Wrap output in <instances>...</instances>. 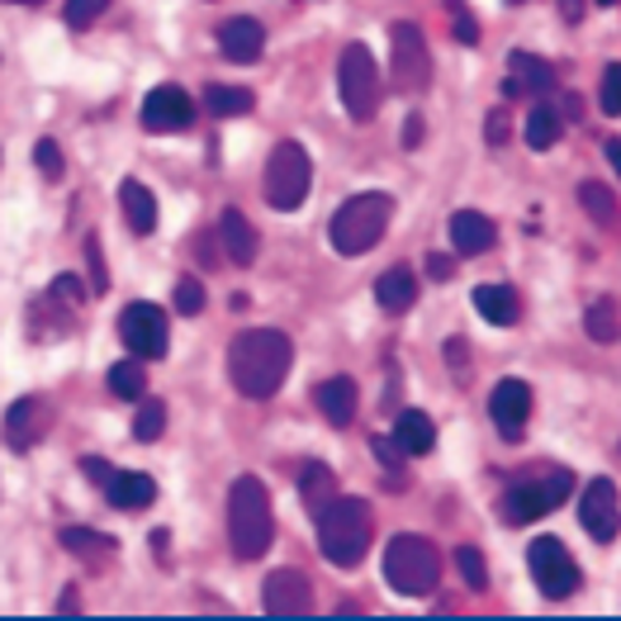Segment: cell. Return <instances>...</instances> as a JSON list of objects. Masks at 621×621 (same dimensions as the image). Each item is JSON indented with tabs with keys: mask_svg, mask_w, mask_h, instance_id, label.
Masks as SVG:
<instances>
[{
	"mask_svg": "<svg viewBox=\"0 0 621 621\" xmlns=\"http://www.w3.org/2000/svg\"><path fill=\"white\" fill-rule=\"evenodd\" d=\"M251 105H257V95L243 90V86H210L204 90V109L218 119H233V115H251Z\"/></svg>",
	"mask_w": 621,
	"mask_h": 621,
	"instance_id": "cell-29",
	"label": "cell"
},
{
	"mask_svg": "<svg viewBox=\"0 0 621 621\" xmlns=\"http://www.w3.org/2000/svg\"><path fill=\"white\" fill-rule=\"evenodd\" d=\"M569 489H575V474H569L565 465L527 474V480H517L513 489H507L503 513H507V522H513V527H527V522L546 517L550 507H560V503L569 499Z\"/></svg>",
	"mask_w": 621,
	"mask_h": 621,
	"instance_id": "cell-7",
	"label": "cell"
},
{
	"mask_svg": "<svg viewBox=\"0 0 621 621\" xmlns=\"http://www.w3.org/2000/svg\"><path fill=\"white\" fill-rule=\"evenodd\" d=\"M82 470L90 474V480H95V484H105V480H109V474H115V470H109V460H100V456H86V460H82Z\"/></svg>",
	"mask_w": 621,
	"mask_h": 621,
	"instance_id": "cell-47",
	"label": "cell"
},
{
	"mask_svg": "<svg viewBox=\"0 0 621 621\" xmlns=\"http://www.w3.org/2000/svg\"><path fill=\"white\" fill-rule=\"evenodd\" d=\"M555 86V67L536 53H507V100H522V95H546Z\"/></svg>",
	"mask_w": 621,
	"mask_h": 621,
	"instance_id": "cell-17",
	"label": "cell"
},
{
	"mask_svg": "<svg viewBox=\"0 0 621 621\" xmlns=\"http://www.w3.org/2000/svg\"><path fill=\"white\" fill-rule=\"evenodd\" d=\"M218 47L228 62H257L261 47H266V29L251 20V14H237V20H228L218 29Z\"/></svg>",
	"mask_w": 621,
	"mask_h": 621,
	"instance_id": "cell-20",
	"label": "cell"
},
{
	"mask_svg": "<svg viewBox=\"0 0 621 621\" xmlns=\"http://www.w3.org/2000/svg\"><path fill=\"white\" fill-rule=\"evenodd\" d=\"M105 6L109 0H67V6H62V20H67L72 29H90L105 14Z\"/></svg>",
	"mask_w": 621,
	"mask_h": 621,
	"instance_id": "cell-38",
	"label": "cell"
},
{
	"mask_svg": "<svg viewBox=\"0 0 621 621\" xmlns=\"http://www.w3.org/2000/svg\"><path fill=\"white\" fill-rule=\"evenodd\" d=\"M489 418L507 441L522 437V427H527V418H532V385L527 379H499L489 394Z\"/></svg>",
	"mask_w": 621,
	"mask_h": 621,
	"instance_id": "cell-13",
	"label": "cell"
},
{
	"mask_svg": "<svg viewBox=\"0 0 621 621\" xmlns=\"http://www.w3.org/2000/svg\"><path fill=\"white\" fill-rule=\"evenodd\" d=\"M218 243H223V251H228L233 266H251V261H257V228L247 223L243 210H223V218H218Z\"/></svg>",
	"mask_w": 621,
	"mask_h": 621,
	"instance_id": "cell-21",
	"label": "cell"
},
{
	"mask_svg": "<svg viewBox=\"0 0 621 621\" xmlns=\"http://www.w3.org/2000/svg\"><path fill=\"white\" fill-rule=\"evenodd\" d=\"M53 432V404L47 399H20L6 413V441L10 451H34V446Z\"/></svg>",
	"mask_w": 621,
	"mask_h": 621,
	"instance_id": "cell-16",
	"label": "cell"
},
{
	"mask_svg": "<svg viewBox=\"0 0 621 621\" xmlns=\"http://www.w3.org/2000/svg\"><path fill=\"white\" fill-rule=\"evenodd\" d=\"M446 356H451V371H456V379H465V342H460V338H451V342H446Z\"/></svg>",
	"mask_w": 621,
	"mask_h": 621,
	"instance_id": "cell-46",
	"label": "cell"
},
{
	"mask_svg": "<svg viewBox=\"0 0 621 621\" xmlns=\"http://www.w3.org/2000/svg\"><path fill=\"white\" fill-rule=\"evenodd\" d=\"M299 499H304V507L309 513H318L323 503H332L338 499V474H332L328 465H304V474H299Z\"/></svg>",
	"mask_w": 621,
	"mask_h": 621,
	"instance_id": "cell-27",
	"label": "cell"
},
{
	"mask_svg": "<svg viewBox=\"0 0 621 621\" xmlns=\"http://www.w3.org/2000/svg\"><path fill=\"white\" fill-rule=\"evenodd\" d=\"M313 404H318V413H323L332 427H352V422H356V408H361L356 379H346V375L323 379V385L313 389Z\"/></svg>",
	"mask_w": 621,
	"mask_h": 621,
	"instance_id": "cell-18",
	"label": "cell"
},
{
	"mask_svg": "<svg viewBox=\"0 0 621 621\" xmlns=\"http://www.w3.org/2000/svg\"><path fill=\"white\" fill-rule=\"evenodd\" d=\"M493 243H499V228H493L489 214H480V210L451 214V247L460 251V257H480V251H489Z\"/></svg>",
	"mask_w": 621,
	"mask_h": 621,
	"instance_id": "cell-19",
	"label": "cell"
},
{
	"mask_svg": "<svg viewBox=\"0 0 621 621\" xmlns=\"http://www.w3.org/2000/svg\"><path fill=\"white\" fill-rule=\"evenodd\" d=\"M394 218V200L385 190H365V195H352L342 204L338 214H332V247L342 251V257H361V251H371L379 237H385Z\"/></svg>",
	"mask_w": 621,
	"mask_h": 621,
	"instance_id": "cell-4",
	"label": "cell"
},
{
	"mask_svg": "<svg viewBox=\"0 0 621 621\" xmlns=\"http://www.w3.org/2000/svg\"><path fill=\"white\" fill-rule=\"evenodd\" d=\"M105 499L124 507V513H133V507H148L157 499V484H152V474H142V470H115L105 480Z\"/></svg>",
	"mask_w": 621,
	"mask_h": 621,
	"instance_id": "cell-22",
	"label": "cell"
},
{
	"mask_svg": "<svg viewBox=\"0 0 621 621\" xmlns=\"http://www.w3.org/2000/svg\"><path fill=\"white\" fill-rule=\"evenodd\" d=\"M583 328H588V338L593 342H602V346H612L617 342V299L612 295H602V299H593V304L583 309Z\"/></svg>",
	"mask_w": 621,
	"mask_h": 621,
	"instance_id": "cell-31",
	"label": "cell"
},
{
	"mask_svg": "<svg viewBox=\"0 0 621 621\" xmlns=\"http://www.w3.org/2000/svg\"><path fill=\"white\" fill-rule=\"evenodd\" d=\"M34 167L43 171L47 181H57V176H62V167H67V162H62V152H57V142H53V138H39V142H34Z\"/></svg>",
	"mask_w": 621,
	"mask_h": 621,
	"instance_id": "cell-42",
	"label": "cell"
},
{
	"mask_svg": "<svg viewBox=\"0 0 621 621\" xmlns=\"http://www.w3.org/2000/svg\"><path fill=\"white\" fill-rule=\"evenodd\" d=\"M119 204H124V223H129V233L148 237L157 228V200H152V190L142 181H124L119 185Z\"/></svg>",
	"mask_w": 621,
	"mask_h": 621,
	"instance_id": "cell-25",
	"label": "cell"
},
{
	"mask_svg": "<svg viewBox=\"0 0 621 621\" xmlns=\"http://www.w3.org/2000/svg\"><path fill=\"white\" fill-rule=\"evenodd\" d=\"M413 299H418V280H413L408 266H389L385 276L375 280V304L385 313H404L413 309Z\"/></svg>",
	"mask_w": 621,
	"mask_h": 621,
	"instance_id": "cell-24",
	"label": "cell"
},
{
	"mask_svg": "<svg viewBox=\"0 0 621 621\" xmlns=\"http://www.w3.org/2000/svg\"><path fill=\"white\" fill-rule=\"evenodd\" d=\"M474 309H480V318L493 328L517 323V295L507 290V285H474Z\"/></svg>",
	"mask_w": 621,
	"mask_h": 621,
	"instance_id": "cell-26",
	"label": "cell"
},
{
	"mask_svg": "<svg viewBox=\"0 0 621 621\" xmlns=\"http://www.w3.org/2000/svg\"><path fill=\"white\" fill-rule=\"evenodd\" d=\"M371 446H375V456L385 460V470H389V489H408V474H404V451L394 446L389 437H371Z\"/></svg>",
	"mask_w": 621,
	"mask_h": 621,
	"instance_id": "cell-36",
	"label": "cell"
},
{
	"mask_svg": "<svg viewBox=\"0 0 621 621\" xmlns=\"http://www.w3.org/2000/svg\"><path fill=\"white\" fill-rule=\"evenodd\" d=\"M82 608V598H76V588H67V598H62V612H76Z\"/></svg>",
	"mask_w": 621,
	"mask_h": 621,
	"instance_id": "cell-52",
	"label": "cell"
},
{
	"mask_svg": "<svg viewBox=\"0 0 621 621\" xmlns=\"http://www.w3.org/2000/svg\"><path fill=\"white\" fill-rule=\"evenodd\" d=\"M309 185H313V162L309 152L299 148L295 138H285L270 148L266 157V176H261V190H266V204L270 210H299L309 200Z\"/></svg>",
	"mask_w": 621,
	"mask_h": 621,
	"instance_id": "cell-6",
	"label": "cell"
},
{
	"mask_svg": "<svg viewBox=\"0 0 621 621\" xmlns=\"http://www.w3.org/2000/svg\"><path fill=\"white\" fill-rule=\"evenodd\" d=\"M456 565H460V575H465V583L474 588V593H484V588H489V565H484V555L474 550V546H460V550H456Z\"/></svg>",
	"mask_w": 621,
	"mask_h": 621,
	"instance_id": "cell-37",
	"label": "cell"
},
{
	"mask_svg": "<svg viewBox=\"0 0 621 621\" xmlns=\"http://www.w3.org/2000/svg\"><path fill=\"white\" fill-rule=\"evenodd\" d=\"M204 299H210V295H204V285H200L195 276H181V280H176V309H181L185 318L204 313Z\"/></svg>",
	"mask_w": 621,
	"mask_h": 621,
	"instance_id": "cell-39",
	"label": "cell"
},
{
	"mask_svg": "<svg viewBox=\"0 0 621 621\" xmlns=\"http://www.w3.org/2000/svg\"><path fill=\"white\" fill-rule=\"evenodd\" d=\"M446 10H451L456 14V29H451V34H456V43H480V24H474V14L465 10V6H460V0H446Z\"/></svg>",
	"mask_w": 621,
	"mask_h": 621,
	"instance_id": "cell-43",
	"label": "cell"
},
{
	"mask_svg": "<svg viewBox=\"0 0 621 621\" xmlns=\"http://www.w3.org/2000/svg\"><path fill=\"white\" fill-rule=\"evenodd\" d=\"M527 565H532V579L536 588L546 598H569V593H579V565H575V555L565 550V540H555V536H536L532 540V550H527Z\"/></svg>",
	"mask_w": 621,
	"mask_h": 621,
	"instance_id": "cell-10",
	"label": "cell"
},
{
	"mask_svg": "<svg viewBox=\"0 0 621 621\" xmlns=\"http://www.w3.org/2000/svg\"><path fill=\"white\" fill-rule=\"evenodd\" d=\"M404 148H408V152L422 148V119H418V115H408V124H404Z\"/></svg>",
	"mask_w": 621,
	"mask_h": 621,
	"instance_id": "cell-49",
	"label": "cell"
},
{
	"mask_svg": "<svg viewBox=\"0 0 621 621\" xmlns=\"http://www.w3.org/2000/svg\"><path fill=\"white\" fill-rule=\"evenodd\" d=\"M167 427V404L157 399H142L138 404V418H133V441H157Z\"/></svg>",
	"mask_w": 621,
	"mask_h": 621,
	"instance_id": "cell-34",
	"label": "cell"
},
{
	"mask_svg": "<svg viewBox=\"0 0 621 621\" xmlns=\"http://www.w3.org/2000/svg\"><path fill=\"white\" fill-rule=\"evenodd\" d=\"M62 546H67L72 555H82V560H105V555H115V536L105 532H90V527H62Z\"/></svg>",
	"mask_w": 621,
	"mask_h": 621,
	"instance_id": "cell-28",
	"label": "cell"
},
{
	"mask_svg": "<svg viewBox=\"0 0 621 621\" xmlns=\"http://www.w3.org/2000/svg\"><path fill=\"white\" fill-rule=\"evenodd\" d=\"M484 133H489V148H503V142L513 138V115H507V109H493L484 119Z\"/></svg>",
	"mask_w": 621,
	"mask_h": 621,
	"instance_id": "cell-44",
	"label": "cell"
},
{
	"mask_svg": "<svg viewBox=\"0 0 621 621\" xmlns=\"http://www.w3.org/2000/svg\"><path fill=\"white\" fill-rule=\"evenodd\" d=\"M119 342L138 361H162L167 356V313L157 304H129L119 313Z\"/></svg>",
	"mask_w": 621,
	"mask_h": 621,
	"instance_id": "cell-11",
	"label": "cell"
},
{
	"mask_svg": "<svg viewBox=\"0 0 621 621\" xmlns=\"http://www.w3.org/2000/svg\"><path fill=\"white\" fill-rule=\"evenodd\" d=\"M86 270H90V285L86 290L100 299V295H109V270H105V247H100V237H86Z\"/></svg>",
	"mask_w": 621,
	"mask_h": 621,
	"instance_id": "cell-35",
	"label": "cell"
},
{
	"mask_svg": "<svg viewBox=\"0 0 621 621\" xmlns=\"http://www.w3.org/2000/svg\"><path fill=\"white\" fill-rule=\"evenodd\" d=\"M579 522H583V532L593 536L598 546H608V540H617V527H621L617 480H608V474H598V480H588L583 499H579Z\"/></svg>",
	"mask_w": 621,
	"mask_h": 621,
	"instance_id": "cell-12",
	"label": "cell"
},
{
	"mask_svg": "<svg viewBox=\"0 0 621 621\" xmlns=\"http://www.w3.org/2000/svg\"><path fill=\"white\" fill-rule=\"evenodd\" d=\"M598 6H617V0H598Z\"/></svg>",
	"mask_w": 621,
	"mask_h": 621,
	"instance_id": "cell-54",
	"label": "cell"
},
{
	"mask_svg": "<svg viewBox=\"0 0 621 621\" xmlns=\"http://www.w3.org/2000/svg\"><path fill=\"white\" fill-rule=\"evenodd\" d=\"M261 602L270 617H309L313 612V583L299 569H276L261 588Z\"/></svg>",
	"mask_w": 621,
	"mask_h": 621,
	"instance_id": "cell-15",
	"label": "cell"
},
{
	"mask_svg": "<svg viewBox=\"0 0 621 621\" xmlns=\"http://www.w3.org/2000/svg\"><path fill=\"white\" fill-rule=\"evenodd\" d=\"M109 389L119 394V399H142L148 394V371L138 365V356L133 361H119V365H109Z\"/></svg>",
	"mask_w": 621,
	"mask_h": 621,
	"instance_id": "cell-33",
	"label": "cell"
},
{
	"mask_svg": "<svg viewBox=\"0 0 621 621\" xmlns=\"http://www.w3.org/2000/svg\"><path fill=\"white\" fill-rule=\"evenodd\" d=\"M394 446H399L404 456H427L437 446V427H432V418L427 413H418V408H404L399 418H394V437H389Z\"/></svg>",
	"mask_w": 621,
	"mask_h": 621,
	"instance_id": "cell-23",
	"label": "cell"
},
{
	"mask_svg": "<svg viewBox=\"0 0 621 621\" xmlns=\"http://www.w3.org/2000/svg\"><path fill=\"white\" fill-rule=\"evenodd\" d=\"M579 204L583 214L598 223V228H617V195L602 181H583L579 185Z\"/></svg>",
	"mask_w": 621,
	"mask_h": 621,
	"instance_id": "cell-30",
	"label": "cell"
},
{
	"mask_svg": "<svg viewBox=\"0 0 621 621\" xmlns=\"http://www.w3.org/2000/svg\"><path fill=\"white\" fill-rule=\"evenodd\" d=\"M427 276H432V280H451L456 276V261L451 257H437V251H432V257H427Z\"/></svg>",
	"mask_w": 621,
	"mask_h": 621,
	"instance_id": "cell-45",
	"label": "cell"
},
{
	"mask_svg": "<svg viewBox=\"0 0 621 621\" xmlns=\"http://www.w3.org/2000/svg\"><path fill=\"white\" fill-rule=\"evenodd\" d=\"M583 6H588V0H560V14H565V24H579V20H583Z\"/></svg>",
	"mask_w": 621,
	"mask_h": 621,
	"instance_id": "cell-50",
	"label": "cell"
},
{
	"mask_svg": "<svg viewBox=\"0 0 621 621\" xmlns=\"http://www.w3.org/2000/svg\"><path fill=\"white\" fill-rule=\"evenodd\" d=\"M290 365H295V342L280 328H247L228 342V375L237 394H247V399L280 394Z\"/></svg>",
	"mask_w": 621,
	"mask_h": 621,
	"instance_id": "cell-1",
	"label": "cell"
},
{
	"mask_svg": "<svg viewBox=\"0 0 621 621\" xmlns=\"http://www.w3.org/2000/svg\"><path fill=\"white\" fill-rule=\"evenodd\" d=\"M389 76L394 90L404 95H422L432 86V53H427V39L413 20H399L389 29Z\"/></svg>",
	"mask_w": 621,
	"mask_h": 621,
	"instance_id": "cell-9",
	"label": "cell"
},
{
	"mask_svg": "<svg viewBox=\"0 0 621 621\" xmlns=\"http://www.w3.org/2000/svg\"><path fill=\"white\" fill-rule=\"evenodd\" d=\"M195 124V100L181 86H157L142 100V129L152 133H171V129H190Z\"/></svg>",
	"mask_w": 621,
	"mask_h": 621,
	"instance_id": "cell-14",
	"label": "cell"
},
{
	"mask_svg": "<svg viewBox=\"0 0 621 621\" xmlns=\"http://www.w3.org/2000/svg\"><path fill=\"white\" fill-rule=\"evenodd\" d=\"M228 536L237 560H261L276 536V517H270V493L257 474H243L228 493Z\"/></svg>",
	"mask_w": 621,
	"mask_h": 621,
	"instance_id": "cell-3",
	"label": "cell"
},
{
	"mask_svg": "<svg viewBox=\"0 0 621 621\" xmlns=\"http://www.w3.org/2000/svg\"><path fill=\"white\" fill-rule=\"evenodd\" d=\"M338 86H342L346 119L371 124L375 109H379V67H375V57H371V47H365V43H346L342 47Z\"/></svg>",
	"mask_w": 621,
	"mask_h": 621,
	"instance_id": "cell-8",
	"label": "cell"
},
{
	"mask_svg": "<svg viewBox=\"0 0 621 621\" xmlns=\"http://www.w3.org/2000/svg\"><path fill=\"white\" fill-rule=\"evenodd\" d=\"M318 546L338 569H356L371 550V536H375V513L365 499H332L318 507Z\"/></svg>",
	"mask_w": 621,
	"mask_h": 621,
	"instance_id": "cell-2",
	"label": "cell"
},
{
	"mask_svg": "<svg viewBox=\"0 0 621 621\" xmlns=\"http://www.w3.org/2000/svg\"><path fill=\"white\" fill-rule=\"evenodd\" d=\"M385 579L394 593L427 598L441 583V555L427 536H394L385 546Z\"/></svg>",
	"mask_w": 621,
	"mask_h": 621,
	"instance_id": "cell-5",
	"label": "cell"
},
{
	"mask_svg": "<svg viewBox=\"0 0 621 621\" xmlns=\"http://www.w3.org/2000/svg\"><path fill=\"white\" fill-rule=\"evenodd\" d=\"M608 162H612V171L621 167V142L617 138H608Z\"/></svg>",
	"mask_w": 621,
	"mask_h": 621,
	"instance_id": "cell-51",
	"label": "cell"
},
{
	"mask_svg": "<svg viewBox=\"0 0 621 621\" xmlns=\"http://www.w3.org/2000/svg\"><path fill=\"white\" fill-rule=\"evenodd\" d=\"M507 6H522V0H507Z\"/></svg>",
	"mask_w": 621,
	"mask_h": 621,
	"instance_id": "cell-55",
	"label": "cell"
},
{
	"mask_svg": "<svg viewBox=\"0 0 621 621\" xmlns=\"http://www.w3.org/2000/svg\"><path fill=\"white\" fill-rule=\"evenodd\" d=\"M560 129H565V119L555 115L550 105H536L532 115H527V148H536V152H546V148H555V142H560Z\"/></svg>",
	"mask_w": 621,
	"mask_h": 621,
	"instance_id": "cell-32",
	"label": "cell"
},
{
	"mask_svg": "<svg viewBox=\"0 0 621 621\" xmlns=\"http://www.w3.org/2000/svg\"><path fill=\"white\" fill-rule=\"evenodd\" d=\"M555 115H560V119H575V124H579V119H583V95H565Z\"/></svg>",
	"mask_w": 621,
	"mask_h": 621,
	"instance_id": "cell-48",
	"label": "cell"
},
{
	"mask_svg": "<svg viewBox=\"0 0 621 621\" xmlns=\"http://www.w3.org/2000/svg\"><path fill=\"white\" fill-rule=\"evenodd\" d=\"M602 115H621V62H608V72H602Z\"/></svg>",
	"mask_w": 621,
	"mask_h": 621,
	"instance_id": "cell-40",
	"label": "cell"
},
{
	"mask_svg": "<svg viewBox=\"0 0 621 621\" xmlns=\"http://www.w3.org/2000/svg\"><path fill=\"white\" fill-rule=\"evenodd\" d=\"M47 295H53V299H57V304H67V309H82L90 290H86V285H82V280H76V276H57L53 285H47Z\"/></svg>",
	"mask_w": 621,
	"mask_h": 621,
	"instance_id": "cell-41",
	"label": "cell"
},
{
	"mask_svg": "<svg viewBox=\"0 0 621 621\" xmlns=\"http://www.w3.org/2000/svg\"><path fill=\"white\" fill-rule=\"evenodd\" d=\"M10 6H43V0H10Z\"/></svg>",
	"mask_w": 621,
	"mask_h": 621,
	"instance_id": "cell-53",
	"label": "cell"
}]
</instances>
